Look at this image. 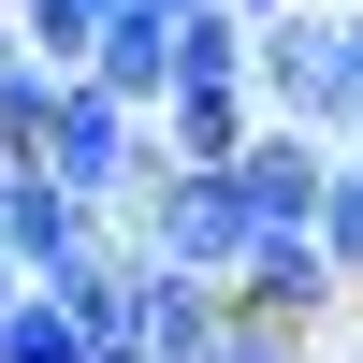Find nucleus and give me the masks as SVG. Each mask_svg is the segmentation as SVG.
I'll use <instances>...</instances> for the list:
<instances>
[{
  "instance_id": "obj_1",
  "label": "nucleus",
  "mask_w": 363,
  "mask_h": 363,
  "mask_svg": "<svg viewBox=\"0 0 363 363\" xmlns=\"http://www.w3.org/2000/svg\"><path fill=\"white\" fill-rule=\"evenodd\" d=\"M116 247H131V262H174V277H218V291H233V277L262 262V218H247V189H233V174H189V160H174L160 189L116 218Z\"/></svg>"
},
{
  "instance_id": "obj_2",
  "label": "nucleus",
  "mask_w": 363,
  "mask_h": 363,
  "mask_svg": "<svg viewBox=\"0 0 363 363\" xmlns=\"http://www.w3.org/2000/svg\"><path fill=\"white\" fill-rule=\"evenodd\" d=\"M262 116L277 131H320V145H363V58H349L335 0H306V15L262 29Z\"/></svg>"
},
{
  "instance_id": "obj_3",
  "label": "nucleus",
  "mask_w": 363,
  "mask_h": 363,
  "mask_svg": "<svg viewBox=\"0 0 363 363\" xmlns=\"http://www.w3.org/2000/svg\"><path fill=\"white\" fill-rule=\"evenodd\" d=\"M233 306H247V320H277V335H320V349H335L349 277H335V247H320V233H262V262L233 277Z\"/></svg>"
},
{
  "instance_id": "obj_4",
  "label": "nucleus",
  "mask_w": 363,
  "mask_h": 363,
  "mask_svg": "<svg viewBox=\"0 0 363 363\" xmlns=\"http://www.w3.org/2000/svg\"><path fill=\"white\" fill-rule=\"evenodd\" d=\"M335 174H349V145H320V131H262L247 160H233V189H247V218H262V233H320Z\"/></svg>"
},
{
  "instance_id": "obj_5",
  "label": "nucleus",
  "mask_w": 363,
  "mask_h": 363,
  "mask_svg": "<svg viewBox=\"0 0 363 363\" xmlns=\"http://www.w3.org/2000/svg\"><path fill=\"white\" fill-rule=\"evenodd\" d=\"M87 87H116L131 116H174V15H160V0H116V15H102Z\"/></svg>"
},
{
  "instance_id": "obj_6",
  "label": "nucleus",
  "mask_w": 363,
  "mask_h": 363,
  "mask_svg": "<svg viewBox=\"0 0 363 363\" xmlns=\"http://www.w3.org/2000/svg\"><path fill=\"white\" fill-rule=\"evenodd\" d=\"M262 131H277V116H262V87H174V116H160V145H174L189 174H233Z\"/></svg>"
},
{
  "instance_id": "obj_7",
  "label": "nucleus",
  "mask_w": 363,
  "mask_h": 363,
  "mask_svg": "<svg viewBox=\"0 0 363 363\" xmlns=\"http://www.w3.org/2000/svg\"><path fill=\"white\" fill-rule=\"evenodd\" d=\"M0 363H116V349L87 335V320L58 306V291H29V306H15V335H0Z\"/></svg>"
},
{
  "instance_id": "obj_8",
  "label": "nucleus",
  "mask_w": 363,
  "mask_h": 363,
  "mask_svg": "<svg viewBox=\"0 0 363 363\" xmlns=\"http://www.w3.org/2000/svg\"><path fill=\"white\" fill-rule=\"evenodd\" d=\"M320 247H335V277L363 291V160L335 174V203H320Z\"/></svg>"
},
{
  "instance_id": "obj_9",
  "label": "nucleus",
  "mask_w": 363,
  "mask_h": 363,
  "mask_svg": "<svg viewBox=\"0 0 363 363\" xmlns=\"http://www.w3.org/2000/svg\"><path fill=\"white\" fill-rule=\"evenodd\" d=\"M15 306H29V262H15V247H0V335H15Z\"/></svg>"
},
{
  "instance_id": "obj_10",
  "label": "nucleus",
  "mask_w": 363,
  "mask_h": 363,
  "mask_svg": "<svg viewBox=\"0 0 363 363\" xmlns=\"http://www.w3.org/2000/svg\"><path fill=\"white\" fill-rule=\"evenodd\" d=\"M15 189H29V145H0V218H15Z\"/></svg>"
},
{
  "instance_id": "obj_11",
  "label": "nucleus",
  "mask_w": 363,
  "mask_h": 363,
  "mask_svg": "<svg viewBox=\"0 0 363 363\" xmlns=\"http://www.w3.org/2000/svg\"><path fill=\"white\" fill-rule=\"evenodd\" d=\"M160 15H174V29H189V15H218V0H160Z\"/></svg>"
},
{
  "instance_id": "obj_12",
  "label": "nucleus",
  "mask_w": 363,
  "mask_h": 363,
  "mask_svg": "<svg viewBox=\"0 0 363 363\" xmlns=\"http://www.w3.org/2000/svg\"><path fill=\"white\" fill-rule=\"evenodd\" d=\"M349 160H363V145H349Z\"/></svg>"
},
{
  "instance_id": "obj_13",
  "label": "nucleus",
  "mask_w": 363,
  "mask_h": 363,
  "mask_svg": "<svg viewBox=\"0 0 363 363\" xmlns=\"http://www.w3.org/2000/svg\"><path fill=\"white\" fill-rule=\"evenodd\" d=\"M349 363H363V349H349Z\"/></svg>"
}]
</instances>
